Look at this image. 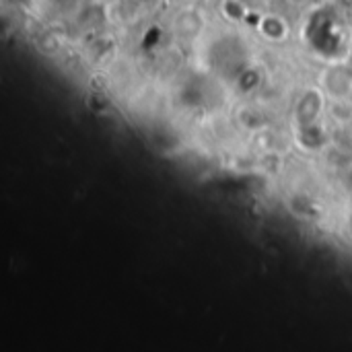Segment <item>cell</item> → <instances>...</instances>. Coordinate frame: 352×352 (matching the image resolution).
I'll return each instance as SVG.
<instances>
[{"mask_svg":"<svg viewBox=\"0 0 352 352\" xmlns=\"http://www.w3.org/2000/svg\"><path fill=\"white\" fill-rule=\"evenodd\" d=\"M223 10H225V14H227L229 19H233V21H239V19H243V14H245V6H243L239 0H227V2L223 4Z\"/></svg>","mask_w":352,"mask_h":352,"instance_id":"7a4b0ae2","label":"cell"},{"mask_svg":"<svg viewBox=\"0 0 352 352\" xmlns=\"http://www.w3.org/2000/svg\"><path fill=\"white\" fill-rule=\"evenodd\" d=\"M258 31L262 37L270 39V41H283L289 35V25L283 16L278 14H264L260 19Z\"/></svg>","mask_w":352,"mask_h":352,"instance_id":"6da1fadb","label":"cell"}]
</instances>
